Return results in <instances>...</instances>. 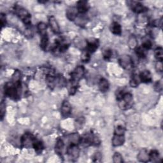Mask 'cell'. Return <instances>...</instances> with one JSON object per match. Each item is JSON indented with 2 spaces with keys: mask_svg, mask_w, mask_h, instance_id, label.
Returning a JSON list of instances; mask_svg holds the SVG:
<instances>
[{
  "mask_svg": "<svg viewBox=\"0 0 163 163\" xmlns=\"http://www.w3.org/2000/svg\"><path fill=\"white\" fill-rule=\"evenodd\" d=\"M14 12L17 16L27 26H30L31 24V16L30 12L24 7L16 5L14 7Z\"/></svg>",
  "mask_w": 163,
  "mask_h": 163,
  "instance_id": "1",
  "label": "cell"
},
{
  "mask_svg": "<svg viewBox=\"0 0 163 163\" xmlns=\"http://www.w3.org/2000/svg\"><path fill=\"white\" fill-rule=\"evenodd\" d=\"M118 105L122 110H127L131 108L133 104V95L129 92H125L118 100Z\"/></svg>",
  "mask_w": 163,
  "mask_h": 163,
  "instance_id": "2",
  "label": "cell"
},
{
  "mask_svg": "<svg viewBox=\"0 0 163 163\" xmlns=\"http://www.w3.org/2000/svg\"><path fill=\"white\" fill-rule=\"evenodd\" d=\"M21 87L16 86L12 82L6 84L4 87V92L7 96L13 100H17L19 97V89Z\"/></svg>",
  "mask_w": 163,
  "mask_h": 163,
  "instance_id": "3",
  "label": "cell"
},
{
  "mask_svg": "<svg viewBox=\"0 0 163 163\" xmlns=\"http://www.w3.org/2000/svg\"><path fill=\"white\" fill-rule=\"evenodd\" d=\"M100 139L96 134L93 133H87L81 137L80 144L85 146H98L100 144Z\"/></svg>",
  "mask_w": 163,
  "mask_h": 163,
  "instance_id": "4",
  "label": "cell"
},
{
  "mask_svg": "<svg viewBox=\"0 0 163 163\" xmlns=\"http://www.w3.org/2000/svg\"><path fill=\"white\" fill-rule=\"evenodd\" d=\"M85 75V68L83 66H78L71 74L70 84L78 86L79 81Z\"/></svg>",
  "mask_w": 163,
  "mask_h": 163,
  "instance_id": "5",
  "label": "cell"
},
{
  "mask_svg": "<svg viewBox=\"0 0 163 163\" xmlns=\"http://www.w3.org/2000/svg\"><path fill=\"white\" fill-rule=\"evenodd\" d=\"M36 138H35L34 136L30 133H26L21 138V144L23 148H33V144Z\"/></svg>",
  "mask_w": 163,
  "mask_h": 163,
  "instance_id": "6",
  "label": "cell"
},
{
  "mask_svg": "<svg viewBox=\"0 0 163 163\" xmlns=\"http://www.w3.org/2000/svg\"><path fill=\"white\" fill-rule=\"evenodd\" d=\"M66 153L68 158L72 161H77L80 156V148L78 145H73L70 144V146L68 147Z\"/></svg>",
  "mask_w": 163,
  "mask_h": 163,
  "instance_id": "7",
  "label": "cell"
},
{
  "mask_svg": "<svg viewBox=\"0 0 163 163\" xmlns=\"http://www.w3.org/2000/svg\"><path fill=\"white\" fill-rule=\"evenodd\" d=\"M119 63L120 66L126 70H131L133 66V61L131 57L128 54L122 55L119 58Z\"/></svg>",
  "mask_w": 163,
  "mask_h": 163,
  "instance_id": "8",
  "label": "cell"
},
{
  "mask_svg": "<svg viewBox=\"0 0 163 163\" xmlns=\"http://www.w3.org/2000/svg\"><path fill=\"white\" fill-rule=\"evenodd\" d=\"M128 4L132 11L136 13H142L147 10V8L139 2L130 1L128 2Z\"/></svg>",
  "mask_w": 163,
  "mask_h": 163,
  "instance_id": "9",
  "label": "cell"
},
{
  "mask_svg": "<svg viewBox=\"0 0 163 163\" xmlns=\"http://www.w3.org/2000/svg\"><path fill=\"white\" fill-rule=\"evenodd\" d=\"M99 45V41L97 39H90L87 41L85 50L91 54L98 49Z\"/></svg>",
  "mask_w": 163,
  "mask_h": 163,
  "instance_id": "10",
  "label": "cell"
},
{
  "mask_svg": "<svg viewBox=\"0 0 163 163\" xmlns=\"http://www.w3.org/2000/svg\"><path fill=\"white\" fill-rule=\"evenodd\" d=\"M76 8L78 11V13L81 15H85L86 13L89 11L90 8V5L88 2L81 0L77 3Z\"/></svg>",
  "mask_w": 163,
  "mask_h": 163,
  "instance_id": "11",
  "label": "cell"
},
{
  "mask_svg": "<svg viewBox=\"0 0 163 163\" xmlns=\"http://www.w3.org/2000/svg\"><path fill=\"white\" fill-rule=\"evenodd\" d=\"M72 108L70 102L68 100H64L63 102L61 107V115L64 118L69 117L72 113Z\"/></svg>",
  "mask_w": 163,
  "mask_h": 163,
  "instance_id": "12",
  "label": "cell"
},
{
  "mask_svg": "<svg viewBox=\"0 0 163 163\" xmlns=\"http://www.w3.org/2000/svg\"><path fill=\"white\" fill-rule=\"evenodd\" d=\"M49 24L50 26V28L52 30V32L58 35L61 33V29L59 24L57 21V19L54 16H50L49 18Z\"/></svg>",
  "mask_w": 163,
  "mask_h": 163,
  "instance_id": "13",
  "label": "cell"
},
{
  "mask_svg": "<svg viewBox=\"0 0 163 163\" xmlns=\"http://www.w3.org/2000/svg\"><path fill=\"white\" fill-rule=\"evenodd\" d=\"M125 134H114L112 140L114 147H120L124 145L125 142Z\"/></svg>",
  "mask_w": 163,
  "mask_h": 163,
  "instance_id": "14",
  "label": "cell"
},
{
  "mask_svg": "<svg viewBox=\"0 0 163 163\" xmlns=\"http://www.w3.org/2000/svg\"><path fill=\"white\" fill-rule=\"evenodd\" d=\"M78 11L76 8V7H69L66 10V17L69 21H75L76 18L78 16Z\"/></svg>",
  "mask_w": 163,
  "mask_h": 163,
  "instance_id": "15",
  "label": "cell"
},
{
  "mask_svg": "<svg viewBox=\"0 0 163 163\" xmlns=\"http://www.w3.org/2000/svg\"><path fill=\"white\" fill-rule=\"evenodd\" d=\"M140 78L141 80V82L145 83V84H148L152 82V74L150 72V71L148 70H144L141 72V73L139 75Z\"/></svg>",
  "mask_w": 163,
  "mask_h": 163,
  "instance_id": "16",
  "label": "cell"
},
{
  "mask_svg": "<svg viewBox=\"0 0 163 163\" xmlns=\"http://www.w3.org/2000/svg\"><path fill=\"white\" fill-rule=\"evenodd\" d=\"M137 159L140 162H147L149 161V152L146 148H143L139 152Z\"/></svg>",
  "mask_w": 163,
  "mask_h": 163,
  "instance_id": "17",
  "label": "cell"
},
{
  "mask_svg": "<svg viewBox=\"0 0 163 163\" xmlns=\"http://www.w3.org/2000/svg\"><path fill=\"white\" fill-rule=\"evenodd\" d=\"M64 149V143L61 138L57 140L55 145V152L59 156H62Z\"/></svg>",
  "mask_w": 163,
  "mask_h": 163,
  "instance_id": "18",
  "label": "cell"
},
{
  "mask_svg": "<svg viewBox=\"0 0 163 163\" xmlns=\"http://www.w3.org/2000/svg\"><path fill=\"white\" fill-rule=\"evenodd\" d=\"M99 89L101 92H106L108 91L110 87V84L108 81L104 78H102L100 79L99 82Z\"/></svg>",
  "mask_w": 163,
  "mask_h": 163,
  "instance_id": "19",
  "label": "cell"
},
{
  "mask_svg": "<svg viewBox=\"0 0 163 163\" xmlns=\"http://www.w3.org/2000/svg\"><path fill=\"white\" fill-rule=\"evenodd\" d=\"M110 31L115 35H120L122 33V27L119 23L114 22L110 26Z\"/></svg>",
  "mask_w": 163,
  "mask_h": 163,
  "instance_id": "20",
  "label": "cell"
},
{
  "mask_svg": "<svg viewBox=\"0 0 163 163\" xmlns=\"http://www.w3.org/2000/svg\"><path fill=\"white\" fill-rule=\"evenodd\" d=\"M68 142L70 144L78 145L80 143L81 137L78 133H73L68 136Z\"/></svg>",
  "mask_w": 163,
  "mask_h": 163,
  "instance_id": "21",
  "label": "cell"
},
{
  "mask_svg": "<svg viewBox=\"0 0 163 163\" xmlns=\"http://www.w3.org/2000/svg\"><path fill=\"white\" fill-rule=\"evenodd\" d=\"M33 148L37 154H42L44 149V145L42 141L36 139L33 144Z\"/></svg>",
  "mask_w": 163,
  "mask_h": 163,
  "instance_id": "22",
  "label": "cell"
},
{
  "mask_svg": "<svg viewBox=\"0 0 163 163\" xmlns=\"http://www.w3.org/2000/svg\"><path fill=\"white\" fill-rule=\"evenodd\" d=\"M46 82L50 89L56 87V77L51 75H49L46 77Z\"/></svg>",
  "mask_w": 163,
  "mask_h": 163,
  "instance_id": "23",
  "label": "cell"
},
{
  "mask_svg": "<svg viewBox=\"0 0 163 163\" xmlns=\"http://www.w3.org/2000/svg\"><path fill=\"white\" fill-rule=\"evenodd\" d=\"M140 83H141V80H140L139 75L134 74L132 76V77L130 80L129 85L132 87H137L140 85Z\"/></svg>",
  "mask_w": 163,
  "mask_h": 163,
  "instance_id": "24",
  "label": "cell"
},
{
  "mask_svg": "<svg viewBox=\"0 0 163 163\" xmlns=\"http://www.w3.org/2000/svg\"><path fill=\"white\" fill-rule=\"evenodd\" d=\"M160 155L157 151L153 150L149 152V161L153 162H160Z\"/></svg>",
  "mask_w": 163,
  "mask_h": 163,
  "instance_id": "25",
  "label": "cell"
},
{
  "mask_svg": "<svg viewBox=\"0 0 163 163\" xmlns=\"http://www.w3.org/2000/svg\"><path fill=\"white\" fill-rule=\"evenodd\" d=\"M49 37L47 34L42 35V38L40 40V46L42 50H45L49 45Z\"/></svg>",
  "mask_w": 163,
  "mask_h": 163,
  "instance_id": "26",
  "label": "cell"
},
{
  "mask_svg": "<svg viewBox=\"0 0 163 163\" xmlns=\"http://www.w3.org/2000/svg\"><path fill=\"white\" fill-rule=\"evenodd\" d=\"M85 118L84 117H78L77 119H76L75 121V128L77 129H81L83 128L84 125L85 124Z\"/></svg>",
  "mask_w": 163,
  "mask_h": 163,
  "instance_id": "27",
  "label": "cell"
},
{
  "mask_svg": "<svg viewBox=\"0 0 163 163\" xmlns=\"http://www.w3.org/2000/svg\"><path fill=\"white\" fill-rule=\"evenodd\" d=\"M75 21L78 26H84L87 22V17H85V15H81L80 14V16H77V17L76 18Z\"/></svg>",
  "mask_w": 163,
  "mask_h": 163,
  "instance_id": "28",
  "label": "cell"
},
{
  "mask_svg": "<svg viewBox=\"0 0 163 163\" xmlns=\"http://www.w3.org/2000/svg\"><path fill=\"white\" fill-rule=\"evenodd\" d=\"M47 26L45 23L40 22L38 24L37 30L41 36L47 34Z\"/></svg>",
  "mask_w": 163,
  "mask_h": 163,
  "instance_id": "29",
  "label": "cell"
},
{
  "mask_svg": "<svg viewBox=\"0 0 163 163\" xmlns=\"http://www.w3.org/2000/svg\"><path fill=\"white\" fill-rule=\"evenodd\" d=\"M154 56L157 61H162L163 60V50L159 47L154 50Z\"/></svg>",
  "mask_w": 163,
  "mask_h": 163,
  "instance_id": "30",
  "label": "cell"
},
{
  "mask_svg": "<svg viewBox=\"0 0 163 163\" xmlns=\"http://www.w3.org/2000/svg\"><path fill=\"white\" fill-rule=\"evenodd\" d=\"M142 47L146 50H150L152 47V43L151 40L148 38H144L142 41Z\"/></svg>",
  "mask_w": 163,
  "mask_h": 163,
  "instance_id": "31",
  "label": "cell"
},
{
  "mask_svg": "<svg viewBox=\"0 0 163 163\" xmlns=\"http://www.w3.org/2000/svg\"><path fill=\"white\" fill-rule=\"evenodd\" d=\"M135 52L140 58H144L146 57L147 50L142 47H137L135 49Z\"/></svg>",
  "mask_w": 163,
  "mask_h": 163,
  "instance_id": "32",
  "label": "cell"
},
{
  "mask_svg": "<svg viewBox=\"0 0 163 163\" xmlns=\"http://www.w3.org/2000/svg\"><path fill=\"white\" fill-rule=\"evenodd\" d=\"M129 47L132 49H135L138 47V42L136 38V37L133 35L131 36L130 38H129V42H128Z\"/></svg>",
  "mask_w": 163,
  "mask_h": 163,
  "instance_id": "33",
  "label": "cell"
},
{
  "mask_svg": "<svg viewBox=\"0 0 163 163\" xmlns=\"http://www.w3.org/2000/svg\"><path fill=\"white\" fill-rule=\"evenodd\" d=\"M91 59V54L87 50H84L81 55V59L84 63H88Z\"/></svg>",
  "mask_w": 163,
  "mask_h": 163,
  "instance_id": "34",
  "label": "cell"
},
{
  "mask_svg": "<svg viewBox=\"0 0 163 163\" xmlns=\"http://www.w3.org/2000/svg\"><path fill=\"white\" fill-rule=\"evenodd\" d=\"M123 157L119 152H115L113 156V162L114 163L123 162Z\"/></svg>",
  "mask_w": 163,
  "mask_h": 163,
  "instance_id": "35",
  "label": "cell"
},
{
  "mask_svg": "<svg viewBox=\"0 0 163 163\" xmlns=\"http://www.w3.org/2000/svg\"><path fill=\"white\" fill-rule=\"evenodd\" d=\"M103 54L104 59L106 61H109L112 56V51L109 49H107L104 50Z\"/></svg>",
  "mask_w": 163,
  "mask_h": 163,
  "instance_id": "36",
  "label": "cell"
},
{
  "mask_svg": "<svg viewBox=\"0 0 163 163\" xmlns=\"http://www.w3.org/2000/svg\"><path fill=\"white\" fill-rule=\"evenodd\" d=\"M6 113V104L4 101H2L0 105V116H1V120H3Z\"/></svg>",
  "mask_w": 163,
  "mask_h": 163,
  "instance_id": "37",
  "label": "cell"
},
{
  "mask_svg": "<svg viewBox=\"0 0 163 163\" xmlns=\"http://www.w3.org/2000/svg\"><path fill=\"white\" fill-rule=\"evenodd\" d=\"M126 132V129L125 128L122 126V125H119L115 128V131L114 134H125Z\"/></svg>",
  "mask_w": 163,
  "mask_h": 163,
  "instance_id": "38",
  "label": "cell"
},
{
  "mask_svg": "<svg viewBox=\"0 0 163 163\" xmlns=\"http://www.w3.org/2000/svg\"><path fill=\"white\" fill-rule=\"evenodd\" d=\"M101 159H102V155L100 152H96L93 156V162H100L101 161Z\"/></svg>",
  "mask_w": 163,
  "mask_h": 163,
  "instance_id": "39",
  "label": "cell"
},
{
  "mask_svg": "<svg viewBox=\"0 0 163 163\" xmlns=\"http://www.w3.org/2000/svg\"><path fill=\"white\" fill-rule=\"evenodd\" d=\"M154 89L157 92H161L162 90V82L161 80L157 81L154 86Z\"/></svg>",
  "mask_w": 163,
  "mask_h": 163,
  "instance_id": "40",
  "label": "cell"
},
{
  "mask_svg": "<svg viewBox=\"0 0 163 163\" xmlns=\"http://www.w3.org/2000/svg\"><path fill=\"white\" fill-rule=\"evenodd\" d=\"M0 22H1V25L2 26V28L5 27L7 24V18H6V16L4 13H1V15H0Z\"/></svg>",
  "mask_w": 163,
  "mask_h": 163,
  "instance_id": "41",
  "label": "cell"
},
{
  "mask_svg": "<svg viewBox=\"0 0 163 163\" xmlns=\"http://www.w3.org/2000/svg\"><path fill=\"white\" fill-rule=\"evenodd\" d=\"M156 70L157 72H162V61H157L156 64Z\"/></svg>",
  "mask_w": 163,
  "mask_h": 163,
  "instance_id": "42",
  "label": "cell"
}]
</instances>
